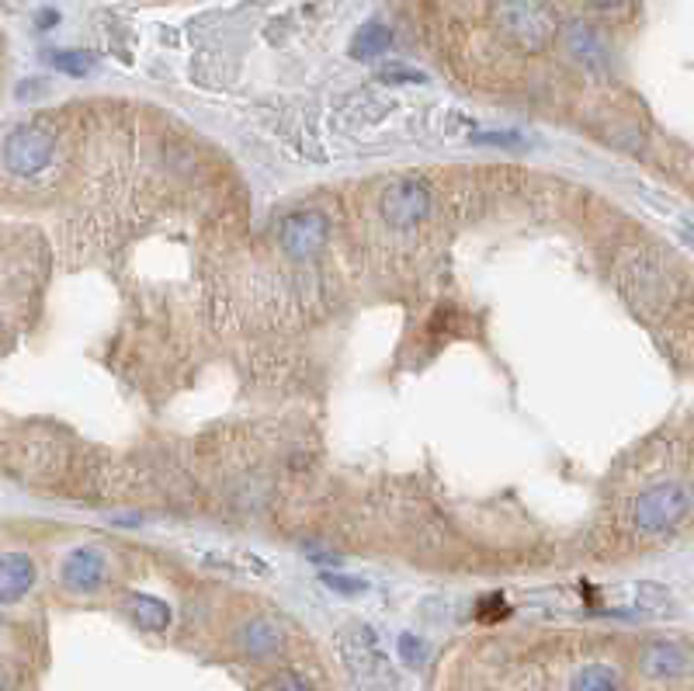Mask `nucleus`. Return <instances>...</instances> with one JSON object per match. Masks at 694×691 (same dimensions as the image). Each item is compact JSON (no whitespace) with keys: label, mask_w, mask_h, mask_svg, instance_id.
<instances>
[{"label":"nucleus","mask_w":694,"mask_h":691,"mask_svg":"<svg viewBox=\"0 0 694 691\" xmlns=\"http://www.w3.org/2000/svg\"><path fill=\"white\" fill-rule=\"evenodd\" d=\"M338 650L344 668L351 671L358 691H397V678H392L385 656L379 653L375 633L369 625H348L338 633Z\"/></svg>","instance_id":"1"},{"label":"nucleus","mask_w":694,"mask_h":691,"mask_svg":"<svg viewBox=\"0 0 694 691\" xmlns=\"http://www.w3.org/2000/svg\"><path fill=\"white\" fill-rule=\"evenodd\" d=\"M691 487L681 484V479H667V484H656L649 490H643L632 504V525L643 535H663L671 532L687 510H691Z\"/></svg>","instance_id":"2"},{"label":"nucleus","mask_w":694,"mask_h":691,"mask_svg":"<svg viewBox=\"0 0 694 691\" xmlns=\"http://www.w3.org/2000/svg\"><path fill=\"white\" fill-rule=\"evenodd\" d=\"M497 25L504 28L507 39H515L531 52L546 46L556 32V18L541 0H500Z\"/></svg>","instance_id":"3"},{"label":"nucleus","mask_w":694,"mask_h":691,"mask_svg":"<svg viewBox=\"0 0 694 691\" xmlns=\"http://www.w3.org/2000/svg\"><path fill=\"white\" fill-rule=\"evenodd\" d=\"M382 220L397 230H410L431 213V192L420 177H392L379 198Z\"/></svg>","instance_id":"4"},{"label":"nucleus","mask_w":694,"mask_h":691,"mask_svg":"<svg viewBox=\"0 0 694 691\" xmlns=\"http://www.w3.org/2000/svg\"><path fill=\"white\" fill-rule=\"evenodd\" d=\"M52 160V133L42 126H18L4 143V167L18 177H32Z\"/></svg>","instance_id":"5"},{"label":"nucleus","mask_w":694,"mask_h":691,"mask_svg":"<svg viewBox=\"0 0 694 691\" xmlns=\"http://www.w3.org/2000/svg\"><path fill=\"white\" fill-rule=\"evenodd\" d=\"M282 251L295 261H306L313 254L323 251L326 244V216L323 213H313V208H306V213H292L282 220Z\"/></svg>","instance_id":"6"},{"label":"nucleus","mask_w":694,"mask_h":691,"mask_svg":"<svg viewBox=\"0 0 694 691\" xmlns=\"http://www.w3.org/2000/svg\"><path fill=\"white\" fill-rule=\"evenodd\" d=\"M639 671L649 681H674L684 678L691 671V653L681 643L671 640H653L646 643V650L639 653Z\"/></svg>","instance_id":"7"},{"label":"nucleus","mask_w":694,"mask_h":691,"mask_svg":"<svg viewBox=\"0 0 694 691\" xmlns=\"http://www.w3.org/2000/svg\"><path fill=\"white\" fill-rule=\"evenodd\" d=\"M105 581V556L95 549H74L63 563V584L70 591H98Z\"/></svg>","instance_id":"8"},{"label":"nucleus","mask_w":694,"mask_h":691,"mask_svg":"<svg viewBox=\"0 0 694 691\" xmlns=\"http://www.w3.org/2000/svg\"><path fill=\"white\" fill-rule=\"evenodd\" d=\"M32 581H36L32 559H28L25 553H8L4 563H0V601H4V605H14L18 597L28 594Z\"/></svg>","instance_id":"9"},{"label":"nucleus","mask_w":694,"mask_h":691,"mask_svg":"<svg viewBox=\"0 0 694 691\" xmlns=\"http://www.w3.org/2000/svg\"><path fill=\"white\" fill-rule=\"evenodd\" d=\"M563 42L569 49L573 59H580L584 67H605V46L594 36V28H587L584 21H569L566 32H563Z\"/></svg>","instance_id":"10"},{"label":"nucleus","mask_w":694,"mask_h":691,"mask_svg":"<svg viewBox=\"0 0 694 691\" xmlns=\"http://www.w3.org/2000/svg\"><path fill=\"white\" fill-rule=\"evenodd\" d=\"M236 643H240V650H244L247 656L261 660V656H271L282 646V633H278V625L271 619H251L244 629H240Z\"/></svg>","instance_id":"11"},{"label":"nucleus","mask_w":694,"mask_h":691,"mask_svg":"<svg viewBox=\"0 0 694 691\" xmlns=\"http://www.w3.org/2000/svg\"><path fill=\"white\" fill-rule=\"evenodd\" d=\"M129 612H133L136 625L146 629V633H164V629L170 625V609L164 605L160 597L129 594Z\"/></svg>","instance_id":"12"},{"label":"nucleus","mask_w":694,"mask_h":691,"mask_svg":"<svg viewBox=\"0 0 694 691\" xmlns=\"http://www.w3.org/2000/svg\"><path fill=\"white\" fill-rule=\"evenodd\" d=\"M392 46V32L382 25V21H369L358 28V36L351 42V56L354 59H379L382 52H389Z\"/></svg>","instance_id":"13"},{"label":"nucleus","mask_w":694,"mask_h":691,"mask_svg":"<svg viewBox=\"0 0 694 691\" xmlns=\"http://www.w3.org/2000/svg\"><path fill=\"white\" fill-rule=\"evenodd\" d=\"M573 691H618V674L608 664H590L577 674Z\"/></svg>","instance_id":"14"},{"label":"nucleus","mask_w":694,"mask_h":691,"mask_svg":"<svg viewBox=\"0 0 694 691\" xmlns=\"http://www.w3.org/2000/svg\"><path fill=\"white\" fill-rule=\"evenodd\" d=\"M49 64H52V70L67 74V77H84L95 70V56L80 52V49H59V52H49Z\"/></svg>","instance_id":"15"},{"label":"nucleus","mask_w":694,"mask_h":691,"mask_svg":"<svg viewBox=\"0 0 694 691\" xmlns=\"http://www.w3.org/2000/svg\"><path fill=\"white\" fill-rule=\"evenodd\" d=\"M636 605H639L643 612L663 615V612H671V609H674V601H671V594L663 591L659 584H636Z\"/></svg>","instance_id":"16"},{"label":"nucleus","mask_w":694,"mask_h":691,"mask_svg":"<svg viewBox=\"0 0 694 691\" xmlns=\"http://www.w3.org/2000/svg\"><path fill=\"white\" fill-rule=\"evenodd\" d=\"M400 653H403V660L410 668H420L428 660V653H424V643H420L417 636H410V633H403L400 636Z\"/></svg>","instance_id":"17"},{"label":"nucleus","mask_w":694,"mask_h":691,"mask_svg":"<svg viewBox=\"0 0 694 691\" xmlns=\"http://www.w3.org/2000/svg\"><path fill=\"white\" fill-rule=\"evenodd\" d=\"M323 584L330 591H338V594H361L369 584L365 581H358V577H344V574H323Z\"/></svg>","instance_id":"18"},{"label":"nucleus","mask_w":694,"mask_h":691,"mask_svg":"<svg viewBox=\"0 0 694 691\" xmlns=\"http://www.w3.org/2000/svg\"><path fill=\"white\" fill-rule=\"evenodd\" d=\"M264 691H310V684L299 678V674H292V671H282V674H275V678L267 681Z\"/></svg>","instance_id":"19"},{"label":"nucleus","mask_w":694,"mask_h":691,"mask_svg":"<svg viewBox=\"0 0 694 691\" xmlns=\"http://www.w3.org/2000/svg\"><path fill=\"white\" fill-rule=\"evenodd\" d=\"M379 77L389 80V84H424V80H428L424 74H420V70H410V67H385Z\"/></svg>","instance_id":"20"},{"label":"nucleus","mask_w":694,"mask_h":691,"mask_svg":"<svg viewBox=\"0 0 694 691\" xmlns=\"http://www.w3.org/2000/svg\"><path fill=\"white\" fill-rule=\"evenodd\" d=\"M504 615H507V605H504V597L490 594V597H482V601H479V619H487V622H493V619H504Z\"/></svg>","instance_id":"21"},{"label":"nucleus","mask_w":694,"mask_h":691,"mask_svg":"<svg viewBox=\"0 0 694 691\" xmlns=\"http://www.w3.org/2000/svg\"><path fill=\"white\" fill-rule=\"evenodd\" d=\"M521 136L515 133H487V136H479V143H500V146H510V143H518Z\"/></svg>","instance_id":"22"},{"label":"nucleus","mask_w":694,"mask_h":691,"mask_svg":"<svg viewBox=\"0 0 694 691\" xmlns=\"http://www.w3.org/2000/svg\"><path fill=\"white\" fill-rule=\"evenodd\" d=\"M590 4H594V8H622L625 0H590Z\"/></svg>","instance_id":"23"}]
</instances>
